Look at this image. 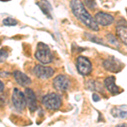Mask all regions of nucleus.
<instances>
[{
    "label": "nucleus",
    "mask_w": 127,
    "mask_h": 127,
    "mask_svg": "<svg viewBox=\"0 0 127 127\" xmlns=\"http://www.w3.org/2000/svg\"><path fill=\"white\" fill-rule=\"evenodd\" d=\"M70 9L72 10L74 15L86 26H87L88 28L94 32H97L99 30L98 25L96 22L95 19L92 17L89 12L86 9L85 6L81 0H71Z\"/></svg>",
    "instance_id": "nucleus-1"
},
{
    "label": "nucleus",
    "mask_w": 127,
    "mask_h": 127,
    "mask_svg": "<svg viewBox=\"0 0 127 127\" xmlns=\"http://www.w3.org/2000/svg\"><path fill=\"white\" fill-rule=\"evenodd\" d=\"M35 57L42 64H49L53 61V54L48 46L42 42L38 43Z\"/></svg>",
    "instance_id": "nucleus-2"
},
{
    "label": "nucleus",
    "mask_w": 127,
    "mask_h": 127,
    "mask_svg": "<svg viewBox=\"0 0 127 127\" xmlns=\"http://www.w3.org/2000/svg\"><path fill=\"white\" fill-rule=\"evenodd\" d=\"M42 102L45 107L51 110L59 109L62 104V100L60 97L56 93H49L44 96Z\"/></svg>",
    "instance_id": "nucleus-3"
},
{
    "label": "nucleus",
    "mask_w": 127,
    "mask_h": 127,
    "mask_svg": "<svg viewBox=\"0 0 127 127\" xmlns=\"http://www.w3.org/2000/svg\"><path fill=\"white\" fill-rule=\"evenodd\" d=\"M12 102H13L14 106L17 110L22 111L25 109L26 106V96L23 93L18 90L17 88H15L13 92V96H12Z\"/></svg>",
    "instance_id": "nucleus-4"
},
{
    "label": "nucleus",
    "mask_w": 127,
    "mask_h": 127,
    "mask_svg": "<svg viewBox=\"0 0 127 127\" xmlns=\"http://www.w3.org/2000/svg\"><path fill=\"white\" fill-rule=\"evenodd\" d=\"M77 70L80 74L83 75H87L92 72V64L87 58L84 56H79L76 59Z\"/></svg>",
    "instance_id": "nucleus-5"
},
{
    "label": "nucleus",
    "mask_w": 127,
    "mask_h": 127,
    "mask_svg": "<svg viewBox=\"0 0 127 127\" xmlns=\"http://www.w3.org/2000/svg\"><path fill=\"white\" fill-rule=\"evenodd\" d=\"M33 73L36 77L40 79H48L53 76L54 74V71L53 68L43 65H36L33 69Z\"/></svg>",
    "instance_id": "nucleus-6"
},
{
    "label": "nucleus",
    "mask_w": 127,
    "mask_h": 127,
    "mask_svg": "<svg viewBox=\"0 0 127 127\" xmlns=\"http://www.w3.org/2000/svg\"><path fill=\"white\" fill-rule=\"evenodd\" d=\"M54 87L57 91L59 92H65L66 90H68L70 85V81L67 76L63 75H58L57 77H55L54 80Z\"/></svg>",
    "instance_id": "nucleus-7"
},
{
    "label": "nucleus",
    "mask_w": 127,
    "mask_h": 127,
    "mask_svg": "<svg viewBox=\"0 0 127 127\" xmlns=\"http://www.w3.org/2000/svg\"><path fill=\"white\" fill-rule=\"evenodd\" d=\"M103 67L111 72H119L122 69V64L114 57H109L103 61Z\"/></svg>",
    "instance_id": "nucleus-8"
},
{
    "label": "nucleus",
    "mask_w": 127,
    "mask_h": 127,
    "mask_svg": "<svg viewBox=\"0 0 127 127\" xmlns=\"http://www.w3.org/2000/svg\"><path fill=\"white\" fill-rule=\"evenodd\" d=\"M94 19H95L97 25L103 26H110L114 20V16H112L110 14L105 13V12H98L96 14Z\"/></svg>",
    "instance_id": "nucleus-9"
},
{
    "label": "nucleus",
    "mask_w": 127,
    "mask_h": 127,
    "mask_svg": "<svg viewBox=\"0 0 127 127\" xmlns=\"http://www.w3.org/2000/svg\"><path fill=\"white\" fill-rule=\"evenodd\" d=\"M25 96H26V103L32 112H34L37 108V103H36V97L35 93L32 89L26 88L25 91Z\"/></svg>",
    "instance_id": "nucleus-10"
},
{
    "label": "nucleus",
    "mask_w": 127,
    "mask_h": 127,
    "mask_svg": "<svg viewBox=\"0 0 127 127\" xmlns=\"http://www.w3.org/2000/svg\"><path fill=\"white\" fill-rule=\"evenodd\" d=\"M104 86L108 89V91L113 95L120 93V88L115 84V77L108 76L104 80Z\"/></svg>",
    "instance_id": "nucleus-11"
},
{
    "label": "nucleus",
    "mask_w": 127,
    "mask_h": 127,
    "mask_svg": "<svg viewBox=\"0 0 127 127\" xmlns=\"http://www.w3.org/2000/svg\"><path fill=\"white\" fill-rule=\"evenodd\" d=\"M14 77H15L16 82L19 85H20L21 87H27L32 83V80H31L26 74L22 73L21 71L19 70H15L13 73Z\"/></svg>",
    "instance_id": "nucleus-12"
},
{
    "label": "nucleus",
    "mask_w": 127,
    "mask_h": 127,
    "mask_svg": "<svg viewBox=\"0 0 127 127\" xmlns=\"http://www.w3.org/2000/svg\"><path fill=\"white\" fill-rule=\"evenodd\" d=\"M116 35L124 44L127 45V26H119L116 27Z\"/></svg>",
    "instance_id": "nucleus-13"
},
{
    "label": "nucleus",
    "mask_w": 127,
    "mask_h": 127,
    "mask_svg": "<svg viewBox=\"0 0 127 127\" xmlns=\"http://www.w3.org/2000/svg\"><path fill=\"white\" fill-rule=\"evenodd\" d=\"M37 4L45 15L48 16V18H52L51 17V10H52V8H51V5L49 4L48 1H46V0H41V2H39Z\"/></svg>",
    "instance_id": "nucleus-14"
},
{
    "label": "nucleus",
    "mask_w": 127,
    "mask_h": 127,
    "mask_svg": "<svg viewBox=\"0 0 127 127\" xmlns=\"http://www.w3.org/2000/svg\"><path fill=\"white\" fill-rule=\"evenodd\" d=\"M112 114L114 116V117L122 118V119L127 118V112L126 111H123V110L114 109V110H113Z\"/></svg>",
    "instance_id": "nucleus-15"
},
{
    "label": "nucleus",
    "mask_w": 127,
    "mask_h": 127,
    "mask_svg": "<svg viewBox=\"0 0 127 127\" xmlns=\"http://www.w3.org/2000/svg\"><path fill=\"white\" fill-rule=\"evenodd\" d=\"M3 23L4 26H16V25H17V21H16L15 20L12 19V18L8 17V18H6V19L3 20Z\"/></svg>",
    "instance_id": "nucleus-16"
},
{
    "label": "nucleus",
    "mask_w": 127,
    "mask_h": 127,
    "mask_svg": "<svg viewBox=\"0 0 127 127\" xmlns=\"http://www.w3.org/2000/svg\"><path fill=\"white\" fill-rule=\"evenodd\" d=\"M9 56V53L4 49H0V62H3Z\"/></svg>",
    "instance_id": "nucleus-17"
},
{
    "label": "nucleus",
    "mask_w": 127,
    "mask_h": 127,
    "mask_svg": "<svg viewBox=\"0 0 127 127\" xmlns=\"http://www.w3.org/2000/svg\"><path fill=\"white\" fill-rule=\"evenodd\" d=\"M85 4L87 6L89 9H94L96 7V1L95 0H84Z\"/></svg>",
    "instance_id": "nucleus-18"
},
{
    "label": "nucleus",
    "mask_w": 127,
    "mask_h": 127,
    "mask_svg": "<svg viewBox=\"0 0 127 127\" xmlns=\"http://www.w3.org/2000/svg\"><path fill=\"white\" fill-rule=\"evenodd\" d=\"M108 39H109V42H113V44H114L115 46H119V44H118V42H117V40L115 39V38L114 37V36H112V35H108Z\"/></svg>",
    "instance_id": "nucleus-19"
},
{
    "label": "nucleus",
    "mask_w": 127,
    "mask_h": 127,
    "mask_svg": "<svg viewBox=\"0 0 127 127\" xmlns=\"http://www.w3.org/2000/svg\"><path fill=\"white\" fill-rule=\"evenodd\" d=\"M93 101L97 102V101H99V100H100V97H99V96L97 95V94H93Z\"/></svg>",
    "instance_id": "nucleus-20"
},
{
    "label": "nucleus",
    "mask_w": 127,
    "mask_h": 127,
    "mask_svg": "<svg viewBox=\"0 0 127 127\" xmlns=\"http://www.w3.org/2000/svg\"><path fill=\"white\" fill-rule=\"evenodd\" d=\"M3 88H4V86H3V82H2V81H0V93L3 91Z\"/></svg>",
    "instance_id": "nucleus-21"
},
{
    "label": "nucleus",
    "mask_w": 127,
    "mask_h": 127,
    "mask_svg": "<svg viewBox=\"0 0 127 127\" xmlns=\"http://www.w3.org/2000/svg\"><path fill=\"white\" fill-rule=\"evenodd\" d=\"M116 127H127V125L126 124H120V125H118Z\"/></svg>",
    "instance_id": "nucleus-22"
},
{
    "label": "nucleus",
    "mask_w": 127,
    "mask_h": 127,
    "mask_svg": "<svg viewBox=\"0 0 127 127\" xmlns=\"http://www.w3.org/2000/svg\"><path fill=\"white\" fill-rule=\"evenodd\" d=\"M0 1H3V2H6V1H9V0H0Z\"/></svg>",
    "instance_id": "nucleus-23"
}]
</instances>
